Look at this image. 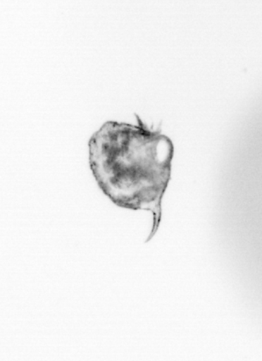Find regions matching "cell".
Instances as JSON below:
<instances>
[{"label":"cell","mask_w":262,"mask_h":361,"mask_svg":"<svg viewBox=\"0 0 262 361\" xmlns=\"http://www.w3.org/2000/svg\"><path fill=\"white\" fill-rule=\"evenodd\" d=\"M137 125L109 121L89 142V165L100 190L119 207L152 213L146 243L162 220V202L171 179L174 146L160 130L135 114Z\"/></svg>","instance_id":"cell-1"}]
</instances>
